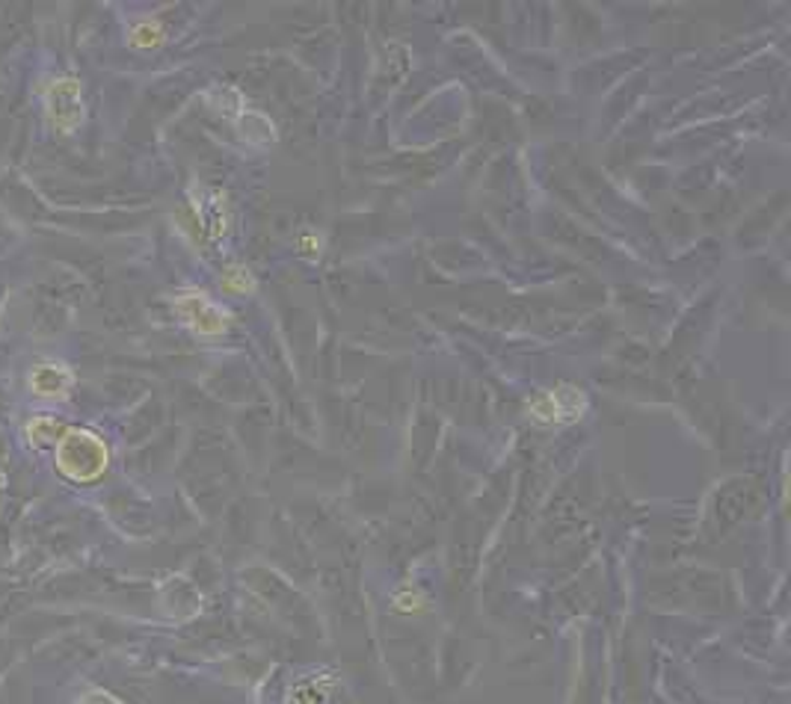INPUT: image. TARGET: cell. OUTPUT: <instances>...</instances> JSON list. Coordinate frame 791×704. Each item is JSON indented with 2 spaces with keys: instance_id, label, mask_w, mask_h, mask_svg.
<instances>
[{
  "instance_id": "obj_2",
  "label": "cell",
  "mask_w": 791,
  "mask_h": 704,
  "mask_svg": "<svg viewBox=\"0 0 791 704\" xmlns=\"http://www.w3.org/2000/svg\"><path fill=\"white\" fill-rule=\"evenodd\" d=\"M172 309L187 328H193L196 335H205V338L223 335L232 326V314L223 305H216L205 290H181L172 300Z\"/></svg>"
},
{
  "instance_id": "obj_6",
  "label": "cell",
  "mask_w": 791,
  "mask_h": 704,
  "mask_svg": "<svg viewBox=\"0 0 791 704\" xmlns=\"http://www.w3.org/2000/svg\"><path fill=\"white\" fill-rule=\"evenodd\" d=\"M75 385L69 367L57 365V361H45V365L33 367L30 373V391L40 396V400H66Z\"/></svg>"
},
{
  "instance_id": "obj_9",
  "label": "cell",
  "mask_w": 791,
  "mask_h": 704,
  "mask_svg": "<svg viewBox=\"0 0 791 704\" xmlns=\"http://www.w3.org/2000/svg\"><path fill=\"white\" fill-rule=\"evenodd\" d=\"M223 288L232 290V293H253L255 290V279L253 272L241 267V264H232L223 276Z\"/></svg>"
},
{
  "instance_id": "obj_7",
  "label": "cell",
  "mask_w": 791,
  "mask_h": 704,
  "mask_svg": "<svg viewBox=\"0 0 791 704\" xmlns=\"http://www.w3.org/2000/svg\"><path fill=\"white\" fill-rule=\"evenodd\" d=\"M69 424H59L57 417H33L27 424V438L33 447H45V444H57L59 435L66 433Z\"/></svg>"
},
{
  "instance_id": "obj_3",
  "label": "cell",
  "mask_w": 791,
  "mask_h": 704,
  "mask_svg": "<svg viewBox=\"0 0 791 704\" xmlns=\"http://www.w3.org/2000/svg\"><path fill=\"white\" fill-rule=\"evenodd\" d=\"M587 412V394L576 385L548 388L527 403V415L539 426H564L581 421Z\"/></svg>"
},
{
  "instance_id": "obj_5",
  "label": "cell",
  "mask_w": 791,
  "mask_h": 704,
  "mask_svg": "<svg viewBox=\"0 0 791 704\" xmlns=\"http://www.w3.org/2000/svg\"><path fill=\"white\" fill-rule=\"evenodd\" d=\"M193 213L208 241H223L232 225V211L225 204V195L216 190H196L193 193Z\"/></svg>"
},
{
  "instance_id": "obj_10",
  "label": "cell",
  "mask_w": 791,
  "mask_h": 704,
  "mask_svg": "<svg viewBox=\"0 0 791 704\" xmlns=\"http://www.w3.org/2000/svg\"><path fill=\"white\" fill-rule=\"evenodd\" d=\"M78 704H122V702L113 699L110 693H104V690H89L87 695H80Z\"/></svg>"
},
{
  "instance_id": "obj_1",
  "label": "cell",
  "mask_w": 791,
  "mask_h": 704,
  "mask_svg": "<svg viewBox=\"0 0 791 704\" xmlns=\"http://www.w3.org/2000/svg\"><path fill=\"white\" fill-rule=\"evenodd\" d=\"M110 450L101 435L80 426H66L57 442V471L71 483H96L108 471Z\"/></svg>"
},
{
  "instance_id": "obj_4",
  "label": "cell",
  "mask_w": 791,
  "mask_h": 704,
  "mask_svg": "<svg viewBox=\"0 0 791 704\" xmlns=\"http://www.w3.org/2000/svg\"><path fill=\"white\" fill-rule=\"evenodd\" d=\"M45 113H48V122L59 134L78 131L80 122H83V92H80L78 80H54L48 87V96H45Z\"/></svg>"
},
{
  "instance_id": "obj_8",
  "label": "cell",
  "mask_w": 791,
  "mask_h": 704,
  "mask_svg": "<svg viewBox=\"0 0 791 704\" xmlns=\"http://www.w3.org/2000/svg\"><path fill=\"white\" fill-rule=\"evenodd\" d=\"M131 45H137V48H155L164 42V27L157 24V21H143L137 27L131 30Z\"/></svg>"
}]
</instances>
